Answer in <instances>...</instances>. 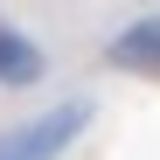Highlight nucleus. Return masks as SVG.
<instances>
[{"instance_id": "f03ea898", "label": "nucleus", "mask_w": 160, "mask_h": 160, "mask_svg": "<svg viewBox=\"0 0 160 160\" xmlns=\"http://www.w3.org/2000/svg\"><path fill=\"white\" fill-rule=\"evenodd\" d=\"M49 63H42V49L21 35V28H7V21H0V84L7 91H21V84H35Z\"/></svg>"}, {"instance_id": "f257e3e1", "label": "nucleus", "mask_w": 160, "mask_h": 160, "mask_svg": "<svg viewBox=\"0 0 160 160\" xmlns=\"http://www.w3.org/2000/svg\"><path fill=\"white\" fill-rule=\"evenodd\" d=\"M84 104H56V112H42L28 125H14V132H0V160H63L70 139L84 132Z\"/></svg>"}, {"instance_id": "7ed1b4c3", "label": "nucleus", "mask_w": 160, "mask_h": 160, "mask_svg": "<svg viewBox=\"0 0 160 160\" xmlns=\"http://www.w3.org/2000/svg\"><path fill=\"white\" fill-rule=\"evenodd\" d=\"M112 63H118V70H160V14L112 35Z\"/></svg>"}]
</instances>
